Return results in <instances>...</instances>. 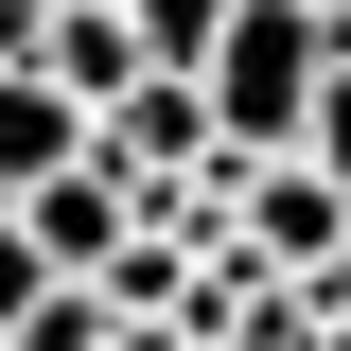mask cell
I'll return each instance as SVG.
<instances>
[{"mask_svg": "<svg viewBox=\"0 0 351 351\" xmlns=\"http://www.w3.org/2000/svg\"><path fill=\"white\" fill-rule=\"evenodd\" d=\"M141 71H158V53H141V0H53V88H88V106H123Z\"/></svg>", "mask_w": 351, "mask_h": 351, "instance_id": "5b68a950", "label": "cell"}, {"mask_svg": "<svg viewBox=\"0 0 351 351\" xmlns=\"http://www.w3.org/2000/svg\"><path fill=\"white\" fill-rule=\"evenodd\" d=\"M316 18H334V36H351V0H316Z\"/></svg>", "mask_w": 351, "mask_h": 351, "instance_id": "7c38bea8", "label": "cell"}, {"mask_svg": "<svg viewBox=\"0 0 351 351\" xmlns=\"http://www.w3.org/2000/svg\"><path fill=\"white\" fill-rule=\"evenodd\" d=\"M106 141H123L141 176H211V158H228V123H211V71H141L123 106H106Z\"/></svg>", "mask_w": 351, "mask_h": 351, "instance_id": "3957f363", "label": "cell"}, {"mask_svg": "<svg viewBox=\"0 0 351 351\" xmlns=\"http://www.w3.org/2000/svg\"><path fill=\"white\" fill-rule=\"evenodd\" d=\"M316 351H351V299H334V334H316Z\"/></svg>", "mask_w": 351, "mask_h": 351, "instance_id": "8fae6325", "label": "cell"}, {"mask_svg": "<svg viewBox=\"0 0 351 351\" xmlns=\"http://www.w3.org/2000/svg\"><path fill=\"white\" fill-rule=\"evenodd\" d=\"M0 351H18V334H0Z\"/></svg>", "mask_w": 351, "mask_h": 351, "instance_id": "4fadbf2b", "label": "cell"}, {"mask_svg": "<svg viewBox=\"0 0 351 351\" xmlns=\"http://www.w3.org/2000/svg\"><path fill=\"white\" fill-rule=\"evenodd\" d=\"M88 141H106V106H88V88H53V71H18V88H0V193L71 176Z\"/></svg>", "mask_w": 351, "mask_h": 351, "instance_id": "277c9868", "label": "cell"}, {"mask_svg": "<svg viewBox=\"0 0 351 351\" xmlns=\"http://www.w3.org/2000/svg\"><path fill=\"white\" fill-rule=\"evenodd\" d=\"M53 281H71V263H53V246H36V211H18V193H0V334H18V316H36Z\"/></svg>", "mask_w": 351, "mask_h": 351, "instance_id": "52a82bcc", "label": "cell"}, {"mask_svg": "<svg viewBox=\"0 0 351 351\" xmlns=\"http://www.w3.org/2000/svg\"><path fill=\"white\" fill-rule=\"evenodd\" d=\"M316 176H351V53H334V88H316V141H299Z\"/></svg>", "mask_w": 351, "mask_h": 351, "instance_id": "9c48e42d", "label": "cell"}, {"mask_svg": "<svg viewBox=\"0 0 351 351\" xmlns=\"http://www.w3.org/2000/svg\"><path fill=\"white\" fill-rule=\"evenodd\" d=\"M228 18H246V0H141V53H158V71H211Z\"/></svg>", "mask_w": 351, "mask_h": 351, "instance_id": "8992f818", "label": "cell"}, {"mask_svg": "<svg viewBox=\"0 0 351 351\" xmlns=\"http://www.w3.org/2000/svg\"><path fill=\"white\" fill-rule=\"evenodd\" d=\"M106 351H193V334H176V316H123V334H106Z\"/></svg>", "mask_w": 351, "mask_h": 351, "instance_id": "30bf717a", "label": "cell"}, {"mask_svg": "<svg viewBox=\"0 0 351 351\" xmlns=\"http://www.w3.org/2000/svg\"><path fill=\"white\" fill-rule=\"evenodd\" d=\"M18 71H53V0H0V88Z\"/></svg>", "mask_w": 351, "mask_h": 351, "instance_id": "ba28073f", "label": "cell"}, {"mask_svg": "<svg viewBox=\"0 0 351 351\" xmlns=\"http://www.w3.org/2000/svg\"><path fill=\"white\" fill-rule=\"evenodd\" d=\"M334 281H351V263H334Z\"/></svg>", "mask_w": 351, "mask_h": 351, "instance_id": "5bb4252c", "label": "cell"}, {"mask_svg": "<svg viewBox=\"0 0 351 351\" xmlns=\"http://www.w3.org/2000/svg\"><path fill=\"white\" fill-rule=\"evenodd\" d=\"M334 18H316V0H246V18H228V53H211V123L246 141V158H299L316 141V88H334Z\"/></svg>", "mask_w": 351, "mask_h": 351, "instance_id": "6da1fadb", "label": "cell"}, {"mask_svg": "<svg viewBox=\"0 0 351 351\" xmlns=\"http://www.w3.org/2000/svg\"><path fill=\"white\" fill-rule=\"evenodd\" d=\"M228 193H246V246H263V263H299V281H334V263H351V176H316V158H246Z\"/></svg>", "mask_w": 351, "mask_h": 351, "instance_id": "7a4b0ae2", "label": "cell"}]
</instances>
